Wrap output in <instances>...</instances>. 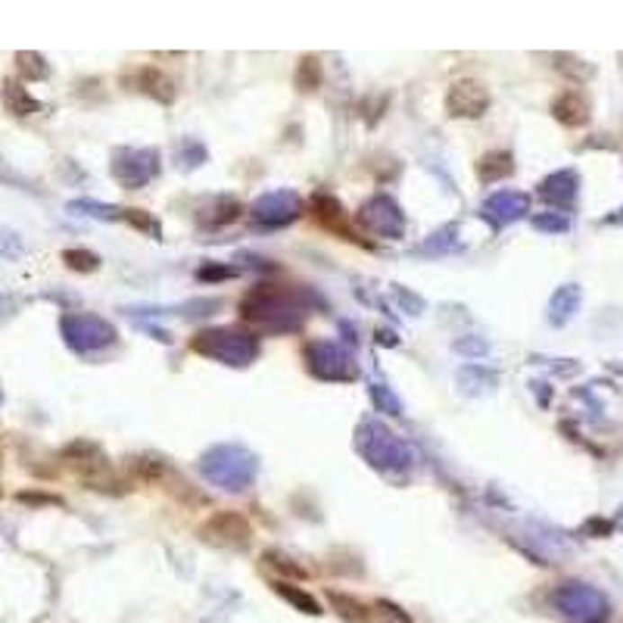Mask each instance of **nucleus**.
<instances>
[{
    "instance_id": "5",
    "label": "nucleus",
    "mask_w": 623,
    "mask_h": 623,
    "mask_svg": "<svg viewBox=\"0 0 623 623\" xmlns=\"http://www.w3.org/2000/svg\"><path fill=\"white\" fill-rule=\"evenodd\" d=\"M312 215H315V221L324 228V231L349 237V240H358L356 231H352V225H349V219H347V209H343L334 196H324V194L315 196V200H312Z\"/></svg>"
},
{
    "instance_id": "16",
    "label": "nucleus",
    "mask_w": 623,
    "mask_h": 623,
    "mask_svg": "<svg viewBox=\"0 0 623 623\" xmlns=\"http://www.w3.org/2000/svg\"><path fill=\"white\" fill-rule=\"evenodd\" d=\"M262 561H268V567H275V571H281L284 577H287V573H290V577H296V580L306 577V571H302V567H296L293 561H290V564H287V558H281V555H277V552H266V555H262Z\"/></svg>"
},
{
    "instance_id": "9",
    "label": "nucleus",
    "mask_w": 623,
    "mask_h": 623,
    "mask_svg": "<svg viewBox=\"0 0 623 623\" xmlns=\"http://www.w3.org/2000/svg\"><path fill=\"white\" fill-rule=\"evenodd\" d=\"M511 172H514V156L505 153V150L486 153V156H480V162H477V175H480V181H483V185H492V181H502V178H508Z\"/></svg>"
},
{
    "instance_id": "4",
    "label": "nucleus",
    "mask_w": 623,
    "mask_h": 623,
    "mask_svg": "<svg viewBox=\"0 0 623 623\" xmlns=\"http://www.w3.org/2000/svg\"><path fill=\"white\" fill-rule=\"evenodd\" d=\"M125 85L131 91H140L147 97L159 100V104H172L175 100V81L162 69H156V66H138V69H131L125 76Z\"/></svg>"
},
{
    "instance_id": "7",
    "label": "nucleus",
    "mask_w": 623,
    "mask_h": 623,
    "mask_svg": "<svg viewBox=\"0 0 623 623\" xmlns=\"http://www.w3.org/2000/svg\"><path fill=\"white\" fill-rule=\"evenodd\" d=\"M324 599L330 601L334 614L343 623H371V618H375L371 605H365L362 599H356V595H349V592H337V589H328V592H324Z\"/></svg>"
},
{
    "instance_id": "2",
    "label": "nucleus",
    "mask_w": 623,
    "mask_h": 623,
    "mask_svg": "<svg viewBox=\"0 0 623 623\" xmlns=\"http://www.w3.org/2000/svg\"><path fill=\"white\" fill-rule=\"evenodd\" d=\"M490 110V87L477 78H458L446 94V113L452 119H480Z\"/></svg>"
},
{
    "instance_id": "11",
    "label": "nucleus",
    "mask_w": 623,
    "mask_h": 623,
    "mask_svg": "<svg viewBox=\"0 0 623 623\" xmlns=\"http://www.w3.org/2000/svg\"><path fill=\"white\" fill-rule=\"evenodd\" d=\"M543 194L548 196V200H555V203L571 200V196L577 194V175H571V172L555 175V178H548L543 185Z\"/></svg>"
},
{
    "instance_id": "15",
    "label": "nucleus",
    "mask_w": 623,
    "mask_h": 623,
    "mask_svg": "<svg viewBox=\"0 0 623 623\" xmlns=\"http://www.w3.org/2000/svg\"><path fill=\"white\" fill-rule=\"evenodd\" d=\"M371 611H375L384 623H411L409 614H405L399 605H393V601H387V599H377L375 605H371Z\"/></svg>"
},
{
    "instance_id": "1",
    "label": "nucleus",
    "mask_w": 623,
    "mask_h": 623,
    "mask_svg": "<svg viewBox=\"0 0 623 623\" xmlns=\"http://www.w3.org/2000/svg\"><path fill=\"white\" fill-rule=\"evenodd\" d=\"M200 537L221 548H247L253 543V524L240 511H215L200 524Z\"/></svg>"
},
{
    "instance_id": "3",
    "label": "nucleus",
    "mask_w": 623,
    "mask_h": 623,
    "mask_svg": "<svg viewBox=\"0 0 623 623\" xmlns=\"http://www.w3.org/2000/svg\"><path fill=\"white\" fill-rule=\"evenodd\" d=\"M558 608L573 623H605L608 618V601L589 586H567L558 592Z\"/></svg>"
},
{
    "instance_id": "17",
    "label": "nucleus",
    "mask_w": 623,
    "mask_h": 623,
    "mask_svg": "<svg viewBox=\"0 0 623 623\" xmlns=\"http://www.w3.org/2000/svg\"><path fill=\"white\" fill-rule=\"evenodd\" d=\"M0 496H4V490H0Z\"/></svg>"
},
{
    "instance_id": "13",
    "label": "nucleus",
    "mask_w": 623,
    "mask_h": 623,
    "mask_svg": "<svg viewBox=\"0 0 623 623\" xmlns=\"http://www.w3.org/2000/svg\"><path fill=\"white\" fill-rule=\"evenodd\" d=\"M16 69L23 72L25 78H47V63H44V57L41 53H29V50H23V53H16Z\"/></svg>"
},
{
    "instance_id": "12",
    "label": "nucleus",
    "mask_w": 623,
    "mask_h": 623,
    "mask_svg": "<svg viewBox=\"0 0 623 623\" xmlns=\"http://www.w3.org/2000/svg\"><path fill=\"white\" fill-rule=\"evenodd\" d=\"M321 85V59L318 57H302L296 66V87L300 91H318Z\"/></svg>"
},
{
    "instance_id": "8",
    "label": "nucleus",
    "mask_w": 623,
    "mask_h": 623,
    "mask_svg": "<svg viewBox=\"0 0 623 623\" xmlns=\"http://www.w3.org/2000/svg\"><path fill=\"white\" fill-rule=\"evenodd\" d=\"M4 106H6V113H13V116H32V113L41 110V104L32 97L29 91H25L23 81H13V78L4 85Z\"/></svg>"
},
{
    "instance_id": "10",
    "label": "nucleus",
    "mask_w": 623,
    "mask_h": 623,
    "mask_svg": "<svg viewBox=\"0 0 623 623\" xmlns=\"http://www.w3.org/2000/svg\"><path fill=\"white\" fill-rule=\"evenodd\" d=\"M272 589H275L277 595H281L284 601H290V605H293L296 611L312 614V618H318V614H324V611H321V605H318V599H315V595H309L306 589H300V586L287 583V580H272Z\"/></svg>"
},
{
    "instance_id": "6",
    "label": "nucleus",
    "mask_w": 623,
    "mask_h": 623,
    "mask_svg": "<svg viewBox=\"0 0 623 623\" xmlns=\"http://www.w3.org/2000/svg\"><path fill=\"white\" fill-rule=\"evenodd\" d=\"M552 116L567 128H580L589 122V104L580 91H564L555 97L552 104Z\"/></svg>"
},
{
    "instance_id": "14",
    "label": "nucleus",
    "mask_w": 623,
    "mask_h": 623,
    "mask_svg": "<svg viewBox=\"0 0 623 623\" xmlns=\"http://www.w3.org/2000/svg\"><path fill=\"white\" fill-rule=\"evenodd\" d=\"M63 262L69 268H76V272H94V268L100 266V259L94 253H87V249H66L63 253Z\"/></svg>"
}]
</instances>
